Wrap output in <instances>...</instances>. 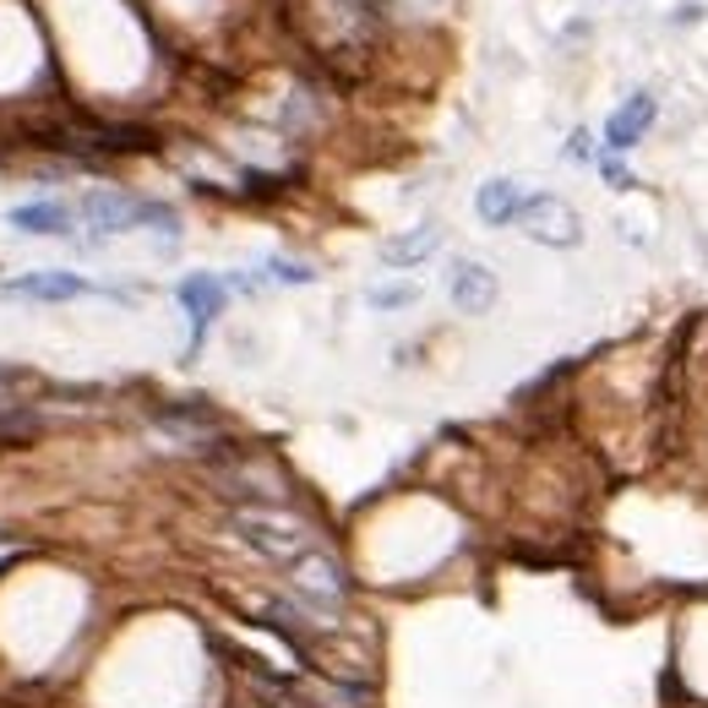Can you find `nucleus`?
I'll list each match as a JSON object with an SVG mask.
<instances>
[{"instance_id":"1","label":"nucleus","mask_w":708,"mask_h":708,"mask_svg":"<svg viewBox=\"0 0 708 708\" xmlns=\"http://www.w3.org/2000/svg\"><path fill=\"white\" fill-rule=\"evenodd\" d=\"M235 534L256 557L278 561V567H295L305 551H316V534L295 518H284L278 507H235Z\"/></svg>"},{"instance_id":"2","label":"nucleus","mask_w":708,"mask_h":708,"mask_svg":"<svg viewBox=\"0 0 708 708\" xmlns=\"http://www.w3.org/2000/svg\"><path fill=\"white\" fill-rule=\"evenodd\" d=\"M289 583H295V600L316 616V627H327L322 616H338L344 600H350V572H344V561H333L322 545L305 551V557L289 567Z\"/></svg>"},{"instance_id":"3","label":"nucleus","mask_w":708,"mask_h":708,"mask_svg":"<svg viewBox=\"0 0 708 708\" xmlns=\"http://www.w3.org/2000/svg\"><path fill=\"white\" fill-rule=\"evenodd\" d=\"M518 224H523L529 240H540V246H578V240H583L578 213L561 203V197H529V207H523Z\"/></svg>"},{"instance_id":"4","label":"nucleus","mask_w":708,"mask_h":708,"mask_svg":"<svg viewBox=\"0 0 708 708\" xmlns=\"http://www.w3.org/2000/svg\"><path fill=\"white\" fill-rule=\"evenodd\" d=\"M448 295H453V305L463 316H485V311L496 305V273H491L485 262H453Z\"/></svg>"},{"instance_id":"5","label":"nucleus","mask_w":708,"mask_h":708,"mask_svg":"<svg viewBox=\"0 0 708 708\" xmlns=\"http://www.w3.org/2000/svg\"><path fill=\"white\" fill-rule=\"evenodd\" d=\"M655 115H659V104L655 94H627V104L616 109L606 120V148L610 153H627V148H638L643 137H649V126H655Z\"/></svg>"},{"instance_id":"6","label":"nucleus","mask_w":708,"mask_h":708,"mask_svg":"<svg viewBox=\"0 0 708 708\" xmlns=\"http://www.w3.org/2000/svg\"><path fill=\"white\" fill-rule=\"evenodd\" d=\"M180 305L191 311V354H197L207 338V327H213V316L224 311V284L207 278V273H191V278L180 284Z\"/></svg>"},{"instance_id":"7","label":"nucleus","mask_w":708,"mask_h":708,"mask_svg":"<svg viewBox=\"0 0 708 708\" xmlns=\"http://www.w3.org/2000/svg\"><path fill=\"white\" fill-rule=\"evenodd\" d=\"M82 218H88L99 235H120V229L142 224V203H137V197H120V191H88V197H82Z\"/></svg>"},{"instance_id":"8","label":"nucleus","mask_w":708,"mask_h":708,"mask_svg":"<svg viewBox=\"0 0 708 708\" xmlns=\"http://www.w3.org/2000/svg\"><path fill=\"white\" fill-rule=\"evenodd\" d=\"M523 207H529V197H523V186H518V180H485V186H480V197H474V213H480L491 229L518 224V218H523Z\"/></svg>"},{"instance_id":"9","label":"nucleus","mask_w":708,"mask_h":708,"mask_svg":"<svg viewBox=\"0 0 708 708\" xmlns=\"http://www.w3.org/2000/svg\"><path fill=\"white\" fill-rule=\"evenodd\" d=\"M6 295H22V301H77V295H94V284L77 278V273H28V278H11Z\"/></svg>"},{"instance_id":"10","label":"nucleus","mask_w":708,"mask_h":708,"mask_svg":"<svg viewBox=\"0 0 708 708\" xmlns=\"http://www.w3.org/2000/svg\"><path fill=\"white\" fill-rule=\"evenodd\" d=\"M436 246H442V229H436V224H420V229H409L399 240H387V246H382V262H387V267H414V262L436 256Z\"/></svg>"},{"instance_id":"11","label":"nucleus","mask_w":708,"mask_h":708,"mask_svg":"<svg viewBox=\"0 0 708 708\" xmlns=\"http://www.w3.org/2000/svg\"><path fill=\"white\" fill-rule=\"evenodd\" d=\"M11 229H22V235H66V229H71V207L66 203L11 207Z\"/></svg>"},{"instance_id":"12","label":"nucleus","mask_w":708,"mask_h":708,"mask_svg":"<svg viewBox=\"0 0 708 708\" xmlns=\"http://www.w3.org/2000/svg\"><path fill=\"white\" fill-rule=\"evenodd\" d=\"M0 436H17V442L39 436V414H33V409H11V414H0Z\"/></svg>"},{"instance_id":"13","label":"nucleus","mask_w":708,"mask_h":708,"mask_svg":"<svg viewBox=\"0 0 708 708\" xmlns=\"http://www.w3.org/2000/svg\"><path fill=\"white\" fill-rule=\"evenodd\" d=\"M267 273H273L278 284H316V273H311L305 262H289V256H273V262H267Z\"/></svg>"},{"instance_id":"14","label":"nucleus","mask_w":708,"mask_h":708,"mask_svg":"<svg viewBox=\"0 0 708 708\" xmlns=\"http://www.w3.org/2000/svg\"><path fill=\"white\" fill-rule=\"evenodd\" d=\"M420 295L414 284H393V289H371V305H382V311H393V305H409Z\"/></svg>"},{"instance_id":"15","label":"nucleus","mask_w":708,"mask_h":708,"mask_svg":"<svg viewBox=\"0 0 708 708\" xmlns=\"http://www.w3.org/2000/svg\"><path fill=\"white\" fill-rule=\"evenodd\" d=\"M600 175H606L610 186H616V191H632V175H627V169H621V164H616V158H600Z\"/></svg>"},{"instance_id":"16","label":"nucleus","mask_w":708,"mask_h":708,"mask_svg":"<svg viewBox=\"0 0 708 708\" xmlns=\"http://www.w3.org/2000/svg\"><path fill=\"white\" fill-rule=\"evenodd\" d=\"M567 158H589V131H572V142H567Z\"/></svg>"}]
</instances>
